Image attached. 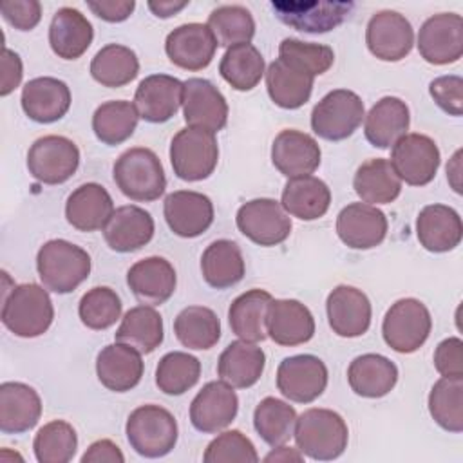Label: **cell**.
Masks as SVG:
<instances>
[{"label":"cell","mask_w":463,"mask_h":463,"mask_svg":"<svg viewBox=\"0 0 463 463\" xmlns=\"http://www.w3.org/2000/svg\"><path fill=\"white\" fill-rule=\"evenodd\" d=\"M447 181L456 194H461V150H456L447 165Z\"/></svg>","instance_id":"62"},{"label":"cell","mask_w":463,"mask_h":463,"mask_svg":"<svg viewBox=\"0 0 463 463\" xmlns=\"http://www.w3.org/2000/svg\"><path fill=\"white\" fill-rule=\"evenodd\" d=\"M271 9L275 16L288 27L300 31L320 34L333 31L340 24L347 20L353 13V2H327V0H313V2H293V0H273Z\"/></svg>","instance_id":"10"},{"label":"cell","mask_w":463,"mask_h":463,"mask_svg":"<svg viewBox=\"0 0 463 463\" xmlns=\"http://www.w3.org/2000/svg\"><path fill=\"white\" fill-rule=\"evenodd\" d=\"M364 118L362 98L349 89H335L313 107L311 128L326 141H342L354 134Z\"/></svg>","instance_id":"8"},{"label":"cell","mask_w":463,"mask_h":463,"mask_svg":"<svg viewBox=\"0 0 463 463\" xmlns=\"http://www.w3.org/2000/svg\"><path fill=\"white\" fill-rule=\"evenodd\" d=\"M24 76V67L20 56L4 47L2 49V83H0V96L11 94L22 81Z\"/></svg>","instance_id":"58"},{"label":"cell","mask_w":463,"mask_h":463,"mask_svg":"<svg viewBox=\"0 0 463 463\" xmlns=\"http://www.w3.org/2000/svg\"><path fill=\"white\" fill-rule=\"evenodd\" d=\"M429 412L443 430L459 434L463 430V378L441 376L429 392Z\"/></svg>","instance_id":"47"},{"label":"cell","mask_w":463,"mask_h":463,"mask_svg":"<svg viewBox=\"0 0 463 463\" xmlns=\"http://www.w3.org/2000/svg\"><path fill=\"white\" fill-rule=\"evenodd\" d=\"M239 232L259 246H277L291 233V219L282 204L269 197L244 203L235 215Z\"/></svg>","instance_id":"12"},{"label":"cell","mask_w":463,"mask_h":463,"mask_svg":"<svg viewBox=\"0 0 463 463\" xmlns=\"http://www.w3.org/2000/svg\"><path fill=\"white\" fill-rule=\"evenodd\" d=\"M165 51L174 65L184 71H203L212 63L217 42L206 24L192 22L168 33Z\"/></svg>","instance_id":"19"},{"label":"cell","mask_w":463,"mask_h":463,"mask_svg":"<svg viewBox=\"0 0 463 463\" xmlns=\"http://www.w3.org/2000/svg\"><path fill=\"white\" fill-rule=\"evenodd\" d=\"M266 365L264 351L246 340L226 345L217 362V374L233 389H248L259 382Z\"/></svg>","instance_id":"36"},{"label":"cell","mask_w":463,"mask_h":463,"mask_svg":"<svg viewBox=\"0 0 463 463\" xmlns=\"http://www.w3.org/2000/svg\"><path fill=\"white\" fill-rule=\"evenodd\" d=\"M430 329L432 318L427 306L412 297L396 300L382 322L385 344L402 354L418 351L427 342Z\"/></svg>","instance_id":"7"},{"label":"cell","mask_w":463,"mask_h":463,"mask_svg":"<svg viewBox=\"0 0 463 463\" xmlns=\"http://www.w3.org/2000/svg\"><path fill=\"white\" fill-rule=\"evenodd\" d=\"M114 213V203L105 186L98 183L80 184L65 203L67 222L80 232L103 230Z\"/></svg>","instance_id":"31"},{"label":"cell","mask_w":463,"mask_h":463,"mask_svg":"<svg viewBox=\"0 0 463 463\" xmlns=\"http://www.w3.org/2000/svg\"><path fill=\"white\" fill-rule=\"evenodd\" d=\"M90 266V255L65 239L43 242L36 255V269L43 288L60 295L74 291L87 280Z\"/></svg>","instance_id":"2"},{"label":"cell","mask_w":463,"mask_h":463,"mask_svg":"<svg viewBox=\"0 0 463 463\" xmlns=\"http://www.w3.org/2000/svg\"><path fill=\"white\" fill-rule=\"evenodd\" d=\"M219 161V145L215 134L186 127L181 128L170 143V163L174 174L188 183L210 177Z\"/></svg>","instance_id":"6"},{"label":"cell","mask_w":463,"mask_h":463,"mask_svg":"<svg viewBox=\"0 0 463 463\" xmlns=\"http://www.w3.org/2000/svg\"><path fill=\"white\" fill-rule=\"evenodd\" d=\"M297 411L284 400L266 396L253 411V427L269 447L284 445L293 438Z\"/></svg>","instance_id":"46"},{"label":"cell","mask_w":463,"mask_h":463,"mask_svg":"<svg viewBox=\"0 0 463 463\" xmlns=\"http://www.w3.org/2000/svg\"><path fill=\"white\" fill-rule=\"evenodd\" d=\"M280 204L288 215L300 221H315L324 217L329 210L331 190L315 175L293 177L284 184Z\"/></svg>","instance_id":"37"},{"label":"cell","mask_w":463,"mask_h":463,"mask_svg":"<svg viewBox=\"0 0 463 463\" xmlns=\"http://www.w3.org/2000/svg\"><path fill=\"white\" fill-rule=\"evenodd\" d=\"M416 237L427 251H450L463 239L461 217L447 204H427L416 219Z\"/></svg>","instance_id":"29"},{"label":"cell","mask_w":463,"mask_h":463,"mask_svg":"<svg viewBox=\"0 0 463 463\" xmlns=\"http://www.w3.org/2000/svg\"><path fill=\"white\" fill-rule=\"evenodd\" d=\"M264 461L266 463H289V461H304V454L298 450V449H293V447H288L286 443L284 445H277L273 447V450H269L266 456H264Z\"/></svg>","instance_id":"60"},{"label":"cell","mask_w":463,"mask_h":463,"mask_svg":"<svg viewBox=\"0 0 463 463\" xmlns=\"http://www.w3.org/2000/svg\"><path fill=\"white\" fill-rule=\"evenodd\" d=\"M94 29L74 7H60L49 25V45L61 60H78L92 43Z\"/></svg>","instance_id":"33"},{"label":"cell","mask_w":463,"mask_h":463,"mask_svg":"<svg viewBox=\"0 0 463 463\" xmlns=\"http://www.w3.org/2000/svg\"><path fill=\"white\" fill-rule=\"evenodd\" d=\"M128 445L143 458H163L177 443V421L174 414L154 403L134 409L125 425Z\"/></svg>","instance_id":"5"},{"label":"cell","mask_w":463,"mask_h":463,"mask_svg":"<svg viewBox=\"0 0 463 463\" xmlns=\"http://www.w3.org/2000/svg\"><path fill=\"white\" fill-rule=\"evenodd\" d=\"M54 320V306L47 288L25 282L13 286L4 297L2 324L20 338H34L43 335Z\"/></svg>","instance_id":"3"},{"label":"cell","mask_w":463,"mask_h":463,"mask_svg":"<svg viewBox=\"0 0 463 463\" xmlns=\"http://www.w3.org/2000/svg\"><path fill=\"white\" fill-rule=\"evenodd\" d=\"M266 89L271 101L288 110L300 109L311 98L315 78L286 60H273L266 72Z\"/></svg>","instance_id":"35"},{"label":"cell","mask_w":463,"mask_h":463,"mask_svg":"<svg viewBox=\"0 0 463 463\" xmlns=\"http://www.w3.org/2000/svg\"><path fill=\"white\" fill-rule=\"evenodd\" d=\"M2 18L18 31H31L42 18V5L38 0H4L0 4Z\"/></svg>","instance_id":"55"},{"label":"cell","mask_w":463,"mask_h":463,"mask_svg":"<svg viewBox=\"0 0 463 463\" xmlns=\"http://www.w3.org/2000/svg\"><path fill=\"white\" fill-rule=\"evenodd\" d=\"M365 43L373 56L382 61H400L414 45V29L398 11L374 13L365 27Z\"/></svg>","instance_id":"15"},{"label":"cell","mask_w":463,"mask_h":463,"mask_svg":"<svg viewBox=\"0 0 463 463\" xmlns=\"http://www.w3.org/2000/svg\"><path fill=\"white\" fill-rule=\"evenodd\" d=\"M327 367L315 354H293L277 369V389L295 403L315 402L327 387Z\"/></svg>","instance_id":"13"},{"label":"cell","mask_w":463,"mask_h":463,"mask_svg":"<svg viewBox=\"0 0 463 463\" xmlns=\"http://www.w3.org/2000/svg\"><path fill=\"white\" fill-rule=\"evenodd\" d=\"M210 31L215 36L217 45L233 47L239 43H250L255 36V20L244 5L226 4L215 7L208 14Z\"/></svg>","instance_id":"48"},{"label":"cell","mask_w":463,"mask_h":463,"mask_svg":"<svg viewBox=\"0 0 463 463\" xmlns=\"http://www.w3.org/2000/svg\"><path fill=\"white\" fill-rule=\"evenodd\" d=\"M420 56L432 65H449L463 54V18L458 13H438L427 18L418 33Z\"/></svg>","instance_id":"14"},{"label":"cell","mask_w":463,"mask_h":463,"mask_svg":"<svg viewBox=\"0 0 463 463\" xmlns=\"http://www.w3.org/2000/svg\"><path fill=\"white\" fill-rule=\"evenodd\" d=\"M293 438L304 456L315 461H331L347 449L349 429L338 412L313 407L297 416Z\"/></svg>","instance_id":"1"},{"label":"cell","mask_w":463,"mask_h":463,"mask_svg":"<svg viewBox=\"0 0 463 463\" xmlns=\"http://www.w3.org/2000/svg\"><path fill=\"white\" fill-rule=\"evenodd\" d=\"M177 340L194 351L213 347L221 338V322L213 309L206 306H188L174 320Z\"/></svg>","instance_id":"43"},{"label":"cell","mask_w":463,"mask_h":463,"mask_svg":"<svg viewBox=\"0 0 463 463\" xmlns=\"http://www.w3.org/2000/svg\"><path fill=\"white\" fill-rule=\"evenodd\" d=\"M347 382L351 391L362 398H382L394 389L398 367L383 354L365 353L349 364Z\"/></svg>","instance_id":"34"},{"label":"cell","mask_w":463,"mask_h":463,"mask_svg":"<svg viewBox=\"0 0 463 463\" xmlns=\"http://www.w3.org/2000/svg\"><path fill=\"white\" fill-rule=\"evenodd\" d=\"M239 398L232 385L222 380L208 382L190 403V421L204 434L226 429L237 416Z\"/></svg>","instance_id":"17"},{"label":"cell","mask_w":463,"mask_h":463,"mask_svg":"<svg viewBox=\"0 0 463 463\" xmlns=\"http://www.w3.org/2000/svg\"><path fill=\"white\" fill-rule=\"evenodd\" d=\"M434 367L445 378H463V342L449 336L436 345Z\"/></svg>","instance_id":"56"},{"label":"cell","mask_w":463,"mask_h":463,"mask_svg":"<svg viewBox=\"0 0 463 463\" xmlns=\"http://www.w3.org/2000/svg\"><path fill=\"white\" fill-rule=\"evenodd\" d=\"M429 94L434 103L449 116L463 114V78L458 74L438 76L429 85Z\"/></svg>","instance_id":"54"},{"label":"cell","mask_w":463,"mask_h":463,"mask_svg":"<svg viewBox=\"0 0 463 463\" xmlns=\"http://www.w3.org/2000/svg\"><path fill=\"white\" fill-rule=\"evenodd\" d=\"M201 376V362L194 354L183 351L166 353L156 367V385L170 396L184 394Z\"/></svg>","instance_id":"49"},{"label":"cell","mask_w":463,"mask_h":463,"mask_svg":"<svg viewBox=\"0 0 463 463\" xmlns=\"http://www.w3.org/2000/svg\"><path fill=\"white\" fill-rule=\"evenodd\" d=\"M89 9L101 20L110 22V24H118L127 20L134 7L136 2L134 0H99V2H87Z\"/></svg>","instance_id":"57"},{"label":"cell","mask_w":463,"mask_h":463,"mask_svg":"<svg viewBox=\"0 0 463 463\" xmlns=\"http://www.w3.org/2000/svg\"><path fill=\"white\" fill-rule=\"evenodd\" d=\"M137 121L139 114L134 103L125 99H110L94 110L92 130L101 143L116 146L134 134Z\"/></svg>","instance_id":"45"},{"label":"cell","mask_w":463,"mask_h":463,"mask_svg":"<svg viewBox=\"0 0 463 463\" xmlns=\"http://www.w3.org/2000/svg\"><path fill=\"white\" fill-rule=\"evenodd\" d=\"M81 463H123L125 456L121 449L110 439H98L83 452Z\"/></svg>","instance_id":"59"},{"label":"cell","mask_w":463,"mask_h":463,"mask_svg":"<svg viewBox=\"0 0 463 463\" xmlns=\"http://www.w3.org/2000/svg\"><path fill=\"white\" fill-rule=\"evenodd\" d=\"M119 192L137 203H150L163 195L166 175L157 154L145 146L125 150L112 168Z\"/></svg>","instance_id":"4"},{"label":"cell","mask_w":463,"mask_h":463,"mask_svg":"<svg viewBox=\"0 0 463 463\" xmlns=\"http://www.w3.org/2000/svg\"><path fill=\"white\" fill-rule=\"evenodd\" d=\"M246 266L241 248L228 239L213 241L201 255V273L208 286L226 289L239 284Z\"/></svg>","instance_id":"39"},{"label":"cell","mask_w":463,"mask_h":463,"mask_svg":"<svg viewBox=\"0 0 463 463\" xmlns=\"http://www.w3.org/2000/svg\"><path fill=\"white\" fill-rule=\"evenodd\" d=\"M127 284L134 297L145 306H161L175 291L177 275L165 257H145L127 271Z\"/></svg>","instance_id":"24"},{"label":"cell","mask_w":463,"mask_h":463,"mask_svg":"<svg viewBox=\"0 0 463 463\" xmlns=\"http://www.w3.org/2000/svg\"><path fill=\"white\" fill-rule=\"evenodd\" d=\"M320 157L317 139L302 130H280L271 145V163L288 179L311 175L320 166Z\"/></svg>","instance_id":"22"},{"label":"cell","mask_w":463,"mask_h":463,"mask_svg":"<svg viewBox=\"0 0 463 463\" xmlns=\"http://www.w3.org/2000/svg\"><path fill=\"white\" fill-rule=\"evenodd\" d=\"M387 217L367 203H351L336 215V235L351 250H371L387 235Z\"/></svg>","instance_id":"18"},{"label":"cell","mask_w":463,"mask_h":463,"mask_svg":"<svg viewBox=\"0 0 463 463\" xmlns=\"http://www.w3.org/2000/svg\"><path fill=\"white\" fill-rule=\"evenodd\" d=\"M219 72L235 90L246 92L259 85L266 72V63L255 45L239 43L226 49L219 63Z\"/></svg>","instance_id":"44"},{"label":"cell","mask_w":463,"mask_h":463,"mask_svg":"<svg viewBox=\"0 0 463 463\" xmlns=\"http://www.w3.org/2000/svg\"><path fill=\"white\" fill-rule=\"evenodd\" d=\"M353 188L362 203L389 204L402 194V181L389 159L373 157L362 163L353 177Z\"/></svg>","instance_id":"40"},{"label":"cell","mask_w":463,"mask_h":463,"mask_svg":"<svg viewBox=\"0 0 463 463\" xmlns=\"http://www.w3.org/2000/svg\"><path fill=\"white\" fill-rule=\"evenodd\" d=\"M204 463H257L259 454L255 450V445L248 436H244L241 430H224L217 438H213L204 454Z\"/></svg>","instance_id":"53"},{"label":"cell","mask_w":463,"mask_h":463,"mask_svg":"<svg viewBox=\"0 0 463 463\" xmlns=\"http://www.w3.org/2000/svg\"><path fill=\"white\" fill-rule=\"evenodd\" d=\"M80 166V150L65 136L38 137L27 152L29 174L43 184H61L69 181Z\"/></svg>","instance_id":"9"},{"label":"cell","mask_w":463,"mask_h":463,"mask_svg":"<svg viewBox=\"0 0 463 463\" xmlns=\"http://www.w3.org/2000/svg\"><path fill=\"white\" fill-rule=\"evenodd\" d=\"M78 449V436L71 423L52 420L34 436L33 450L38 463H69Z\"/></svg>","instance_id":"50"},{"label":"cell","mask_w":463,"mask_h":463,"mask_svg":"<svg viewBox=\"0 0 463 463\" xmlns=\"http://www.w3.org/2000/svg\"><path fill=\"white\" fill-rule=\"evenodd\" d=\"M188 5L186 0L175 2V0H159V2H148V9L157 16V18H170L181 9Z\"/></svg>","instance_id":"61"},{"label":"cell","mask_w":463,"mask_h":463,"mask_svg":"<svg viewBox=\"0 0 463 463\" xmlns=\"http://www.w3.org/2000/svg\"><path fill=\"white\" fill-rule=\"evenodd\" d=\"M326 311L329 327L344 338L362 336L371 326V302L367 295L354 286H336L327 295Z\"/></svg>","instance_id":"21"},{"label":"cell","mask_w":463,"mask_h":463,"mask_svg":"<svg viewBox=\"0 0 463 463\" xmlns=\"http://www.w3.org/2000/svg\"><path fill=\"white\" fill-rule=\"evenodd\" d=\"M154 230V219L146 210L136 204H125L114 210L103 228V237L112 251L130 253L148 244Z\"/></svg>","instance_id":"27"},{"label":"cell","mask_w":463,"mask_h":463,"mask_svg":"<svg viewBox=\"0 0 463 463\" xmlns=\"http://www.w3.org/2000/svg\"><path fill=\"white\" fill-rule=\"evenodd\" d=\"M116 342L127 344L137 349L141 354L156 351L163 342V318L154 306L130 307L116 331Z\"/></svg>","instance_id":"41"},{"label":"cell","mask_w":463,"mask_h":463,"mask_svg":"<svg viewBox=\"0 0 463 463\" xmlns=\"http://www.w3.org/2000/svg\"><path fill=\"white\" fill-rule=\"evenodd\" d=\"M42 416L40 394L24 382H4L0 385V430L22 434L31 430Z\"/></svg>","instance_id":"30"},{"label":"cell","mask_w":463,"mask_h":463,"mask_svg":"<svg viewBox=\"0 0 463 463\" xmlns=\"http://www.w3.org/2000/svg\"><path fill=\"white\" fill-rule=\"evenodd\" d=\"M273 297L266 289H248L239 295L228 309L232 333L246 342H262L268 338L266 317Z\"/></svg>","instance_id":"38"},{"label":"cell","mask_w":463,"mask_h":463,"mask_svg":"<svg viewBox=\"0 0 463 463\" xmlns=\"http://www.w3.org/2000/svg\"><path fill=\"white\" fill-rule=\"evenodd\" d=\"M139 72L136 52L121 43H107L90 61V76L103 87L119 89L130 83Z\"/></svg>","instance_id":"42"},{"label":"cell","mask_w":463,"mask_h":463,"mask_svg":"<svg viewBox=\"0 0 463 463\" xmlns=\"http://www.w3.org/2000/svg\"><path fill=\"white\" fill-rule=\"evenodd\" d=\"M439 148L436 141L425 134H405L391 150V166L400 181L411 186L429 184L439 168Z\"/></svg>","instance_id":"11"},{"label":"cell","mask_w":463,"mask_h":463,"mask_svg":"<svg viewBox=\"0 0 463 463\" xmlns=\"http://www.w3.org/2000/svg\"><path fill=\"white\" fill-rule=\"evenodd\" d=\"M71 89L65 81L52 76L29 80L22 89V109L36 123H54L71 109Z\"/></svg>","instance_id":"26"},{"label":"cell","mask_w":463,"mask_h":463,"mask_svg":"<svg viewBox=\"0 0 463 463\" xmlns=\"http://www.w3.org/2000/svg\"><path fill=\"white\" fill-rule=\"evenodd\" d=\"M268 336L284 347L306 344L315 335V318L307 306L295 298H273L266 317Z\"/></svg>","instance_id":"25"},{"label":"cell","mask_w":463,"mask_h":463,"mask_svg":"<svg viewBox=\"0 0 463 463\" xmlns=\"http://www.w3.org/2000/svg\"><path fill=\"white\" fill-rule=\"evenodd\" d=\"M163 213L168 228L184 239L203 235L213 222L212 199L194 190L168 194L163 203Z\"/></svg>","instance_id":"20"},{"label":"cell","mask_w":463,"mask_h":463,"mask_svg":"<svg viewBox=\"0 0 463 463\" xmlns=\"http://www.w3.org/2000/svg\"><path fill=\"white\" fill-rule=\"evenodd\" d=\"M411 125L409 107L396 96L378 99L364 118L365 139L376 148H389L403 137Z\"/></svg>","instance_id":"32"},{"label":"cell","mask_w":463,"mask_h":463,"mask_svg":"<svg viewBox=\"0 0 463 463\" xmlns=\"http://www.w3.org/2000/svg\"><path fill=\"white\" fill-rule=\"evenodd\" d=\"M183 89V118L188 127L212 134L228 123V103L222 92L206 78H188Z\"/></svg>","instance_id":"16"},{"label":"cell","mask_w":463,"mask_h":463,"mask_svg":"<svg viewBox=\"0 0 463 463\" xmlns=\"http://www.w3.org/2000/svg\"><path fill=\"white\" fill-rule=\"evenodd\" d=\"M121 307V298L112 288L96 286L80 298L78 315L85 327L103 331L119 320Z\"/></svg>","instance_id":"51"},{"label":"cell","mask_w":463,"mask_h":463,"mask_svg":"<svg viewBox=\"0 0 463 463\" xmlns=\"http://www.w3.org/2000/svg\"><path fill=\"white\" fill-rule=\"evenodd\" d=\"M184 83L168 74H150L139 81L134 94V107L141 119L165 123L183 105Z\"/></svg>","instance_id":"23"},{"label":"cell","mask_w":463,"mask_h":463,"mask_svg":"<svg viewBox=\"0 0 463 463\" xmlns=\"http://www.w3.org/2000/svg\"><path fill=\"white\" fill-rule=\"evenodd\" d=\"M279 58L286 60L313 78L327 72L335 61V52L329 45L284 38L279 45Z\"/></svg>","instance_id":"52"},{"label":"cell","mask_w":463,"mask_h":463,"mask_svg":"<svg viewBox=\"0 0 463 463\" xmlns=\"http://www.w3.org/2000/svg\"><path fill=\"white\" fill-rule=\"evenodd\" d=\"M141 353L127 344L114 342L105 345L96 356V374L103 387L114 392L134 389L143 376Z\"/></svg>","instance_id":"28"}]
</instances>
